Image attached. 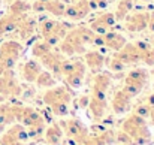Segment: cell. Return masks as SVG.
Here are the masks:
<instances>
[{"label":"cell","instance_id":"35","mask_svg":"<svg viewBox=\"0 0 154 145\" xmlns=\"http://www.w3.org/2000/svg\"><path fill=\"white\" fill-rule=\"evenodd\" d=\"M3 72H5V69H3V67H2V66H0V75H2V73H3Z\"/></svg>","mask_w":154,"mask_h":145},{"label":"cell","instance_id":"26","mask_svg":"<svg viewBox=\"0 0 154 145\" xmlns=\"http://www.w3.org/2000/svg\"><path fill=\"white\" fill-rule=\"evenodd\" d=\"M52 114L57 115V117H66L69 114V103H63V102H57V103H52L50 105Z\"/></svg>","mask_w":154,"mask_h":145},{"label":"cell","instance_id":"18","mask_svg":"<svg viewBox=\"0 0 154 145\" xmlns=\"http://www.w3.org/2000/svg\"><path fill=\"white\" fill-rule=\"evenodd\" d=\"M132 9H133V0H121V2H118L117 12L114 14L115 20H124Z\"/></svg>","mask_w":154,"mask_h":145},{"label":"cell","instance_id":"3","mask_svg":"<svg viewBox=\"0 0 154 145\" xmlns=\"http://www.w3.org/2000/svg\"><path fill=\"white\" fill-rule=\"evenodd\" d=\"M72 142H75L76 145H81L87 138H88V130L87 127L76 118L67 120L64 123V132H63Z\"/></svg>","mask_w":154,"mask_h":145},{"label":"cell","instance_id":"39","mask_svg":"<svg viewBox=\"0 0 154 145\" xmlns=\"http://www.w3.org/2000/svg\"><path fill=\"white\" fill-rule=\"evenodd\" d=\"M75 2H82V0H75Z\"/></svg>","mask_w":154,"mask_h":145},{"label":"cell","instance_id":"27","mask_svg":"<svg viewBox=\"0 0 154 145\" xmlns=\"http://www.w3.org/2000/svg\"><path fill=\"white\" fill-rule=\"evenodd\" d=\"M127 78L145 84V82L148 81V73H147V70H144V69H138V70H132V72L127 75Z\"/></svg>","mask_w":154,"mask_h":145},{"label":"cell","instance_id":"32","mask_svg":"<svg viewBox=\"0 0 154 145\" xmlns=\"http://www.w3.org/2000/svg\"><path fill=\"white\" fill-rule=\"evenodd\" d=\"M88 102H90V97L82 96L78 100V106H79V108H87V106H88Z\"/></svg>","mask_w":154,"mask_h":145},{"label":"cell","instance_id":"10","mask_svg":"<svg viewBox=\"0 0 154 145\" xmlns=\"http://www.w3.org/2000/svg\"><path fill=\"white\" fill-rule=\"evenodd\" d=\"M126 45V39L117 32H106L103 35V47L114 51H120Z\"/></svg>","mask_w":154,"mask_h":145},{"label":"cell","instance_id":"9","mask_svg":"<svg viewBox=\"0 0 154 145\" xmlns=\"http://www.w3.org/2000/svg\"><path fill=\"white\" fill-rule=\"evenodd\" d=\"M130 100L132 97L129 96L127 93H124L123 90H118L114 96V100H112V109L115 114H124L129 111L130 108Z\"/></svg>","mask_w":154,"mask_h":145},{"label":"cell","instance_id":"38","mask_svg":"<svg viewBox=\"0 0 154 145\" xmlns=\"http://www.w3.org/2000/svg\"><path fill=\"white\" fill-rule=\"evenodd\" d=\"M0 36H3V33H2V29H0Z\"/></svg>","mask_w":154,"mask_h":145},{"label":"cell","instance_id":"15","mask_svg":"<svg viewBox=\"0 0 154 145\" xmlns=\"http://www.w3.org/2000/svg\"><path fill=\"white\" fill-rule=\"evenodd\" d=\"M85 61H87V66L91 67L93 70H100L103 67V63H105V58L100 52L97 51H90L85 54Z\"/></svg>","mask_w":154,"mask_h":145},{"label":"cell","instance_id":"30","mask_svg":"<svg viewBox=\"0 0 154 145\" xmlns=\"http://www.w3.org/2000/svg\"><path fill=\"white\" fill-rule=\"evenodd\" d=\"M150 112H151V106H148V105H138L135 108V112L133 114H136V115H139L142 118H148L150 117Z\"/></svg>","mask_w":154,"mask_h":145},{"label":"cell","instance_id":"1","mask_svg":"<svg viewBox=\"0 0 154 145\" xmlns=\"http://www.w3.org/2000/svg\"><path fill=\"white\" fill-rule=\"evenodd\" d=\"M132 139L133 142L138 145H147L150 144L151 141V135H150V130H148V124H147V120L136 115V114H132L124 123H123V129Z\"/></svg>","mask_w":154,"mask_h":145},{"label":"cell","instance_id":"23","mask_svg":"<svg viewBox=\"0 0 154 145\" xmlns=\"http://www.w3.org/2000/svg\"><path fill=\"white\" fill-rule=\"evenodd\" d=\"M45 133V123H38L35 126H30L27 130V136L29 139H41Z\"/></svg>","mask_w":154,"mask_h":145},{"label":"cell","instance_id":"2","mask_svg":"<svg viewBox=\"0 0 154 145\" xmlns=\"http://www.w3.org/2000/svg\"><path fill=\"white\" fill-rule=\"evenodd\" d=\"M21 49L23 47L17 41H8L6 44H3L0 47V66L5 70H11L21 55Z\"/></svg>","mask_w":154,"mask_h":145},{"label":"cell","instance_id":"14","mask_svg":"<svg viewBox=\"0 0 154 145\" xmlns=\"http://www.w3.org/2000/svg\"><path fill=\"white\" fill-rule=\"evenodd\" d=\"M45 139L50 145H57L60 144L61 138H63V130L58 124H51L48 129H45Z\"/></svg>","mask_w":154,"mask_h":145},{"label":"cell","instance_id":"16","mask_svg":"<svg viewBox=\"0 0 154 145\" xmlns=\"http://www.w3.org/2000/svg\"><path fill=\"white\" fill-rule=\"evenodd\" d=\"M144 85H145V84H142V82H138V81H133V79H130V78H126L124 87H123L121 90H123L124 93H127L130 97H135L142 91Z\"/></svg>","mask_w":154,"mask_h":145},{"label":"cell","instance_id":"25","mask_svg":"<svg viewBox=\"0 0 154 145\" xmlns=\"http://www.w3.org/2000/svg\"><path fill=\"white\" fill-rule=\"evenodd\" d=\"M30 9H32V5H29L24 0H15L11 5V14H26Z\"/></svg>","mask_w":154,"mask_h":145},{"label":"cell","instance_id":"12","mask_svg":"<svg viewBox=\"0 0 154 145\" xmlns=\"http://www.w3.org/2000/svg\"><path fill=\"white\" fill-rule=\"evenodd\" d=\"M148 26V15L147 14H133L127 20V29L130 32H142Z\"/></svg>","mask_w":154,"mask_h":145},{"label":"cell","instance_id":"19","mask_svg":"<svg viewBox=\"0 0 154 145\" xmlns=\"http://www.w3.org/2000/svg\"><path fill=\"white\" fill-rule=\"evenodd\" d=\"M111 85V78L106 75V73H99L96 78H94V85H93V90L94 91H102L106 93L108 87Z\"/></svg>","mask_w":154,"mask_h":145},{"label":"cell","instance_id":"6","mask_svg":"<svg viewBox=\"0 0 154 145\" xmlns=\"http://www.w3.org/2000/svg\"><path fill=\"white\" fill-rule=\"evenodd\" d=\"M115 57L118 60H121L124 64H129V63H136L141 60V52L138 47L135 44H126L120 51H117Z\"/></svg>","mask_w":154,"mask_h":145},{"label":"cell","instance_id":"29","mask_svg":"<svg viewBox=\"0 0 154 145\" xmlns=\"http://www.w3.org/2000/svg\"><path fill=\"white\" fill-rule=\"evenodd\" d=\"M108 67H109V70H112V72H123L124 69H126V64L121 61V60H118L117 57H114L112 60H109L108 61Z\"/></svg>","mask_w":154,"mask_h":145},{"label":"cell","instance_id":"28","mask_svg":"<svg viewBox=\"0 0 154 145\" xmlns=\"http://www.w3.org/2000/svg\"><path fill=\"white\" fill-rule=\"evenodd\" d=\"M115 141L118 142V145H135L133 139H132L124 130L117 132V135H115Z\"/></svg>","mask_w":154,"mask_h":145},{"label":"cell","instance_id":"17","mask_svg":"<svg viewBox=\"0 0 154 145\" xmlns=\"http://www.w3.org/2000/svg\"><path fill=\"white\" fill-rule=\"evenodd\" d=\"M64 9H66V5L61 0H47L45 2V11L52 14V15H55V17L63 15Z\"/></svg>","mask_w":154,"mask_h":145},{"label":"cell","instance_id":"5","mask_svg":"<svg viewBox=\"0 0 154 145\" xmlns=\"http://www.w3.org/2000/svg\"><path fill=\"white\" fill-rule=\"evenodd\" d=\"M70 99H72L70 91H69L66 87H63V85H58V87L54 85L52 88H50V90L44 94V102H45L48 106L52 105V103H57V102L69 103Z\"/></svg>","mask_w":154,"mask_h":145},{"label":"cell","instance_id":"13","mask_svg":"<svg viewBox=\"0 0 154 145\" xmlns=\"http://www.w3.org/2000/svg\"><path fill=\"white\" fill-rule=\"evenodd\" d=\"M90 109V114L93 115V118L96 121H99L105 115V109H106V100H100V99H96V97H91L90 102H88V106Z\"/></svg>","mask_w":154,"mask_h":145},{"label":"cell","instance_id":"21","mask_svg":"<svg viewBox=\"0 0 154 145\" xmlns=\"http://www.w3.org/2000/svg\"><path fill=\"white\" fill-rule=\"evenodd\" d=\"M18 142H23V144H26V141L29 139V136H27V130L21 126V124H17V126H12L9 130H8Z\"/></svg>","mask_w":154,"mask_h":145},{"label":"cell","instance_id":"8","mask_svg":"<svg viewBox=\"0 0 154 145\" xmlns=\"http://www.w3.org/2000/svg\"><path fill=\"white\" fill-rule=\"evenodd\" d=\"M84 76H85V66L81 60H75V69L70 75L64 76L67 85H70L72 88H79L84 82Z\"/></svg>","mask_w":154,"mask_h":145},{"label":"cell","instance_id":"7","mask_svg":"<svg viewBox=\"0 0 154 145\" xmlns=\"http://www.w3.org/2000/svg\"><path fill=\"white\" fill-rule=\"evenodd\" d=\"M115 15L111 14V12H106V14H102L100 17H97L90 26L91 30H94L97 35H105L108 32V29H111L114 24H115Z\"/></svg>","mask_w":154,"mask_h":145},{"label":"cell","instance_id":"37","mask_svg":"<svg viewBox=\"0 0 154 145\" xmlns=\"http://www.w3.org/2000/svg\"><path fill=\"white\" fill-rule=\"evenodd\" d=\"M105 2H106V3H111V2H114V0H105Z\"/></svg>","mask_w":154,"mask_h":145},{"label":"cell","instance_id":"40","mask_svg":"<svg viewBox=\"0 0 154 145\" xmlns=\"http://www.w3.org/2000/svg\"><path fill=\"white\" fill-rule=\"evenodd\" d=\"M142 2H150V0H142Z\"/></svg>","mask_w":154,"mask_h":145},{"label":"cell","instance_id":"4","mask_svg":"<svg viewBox=\"0 0 154 145\" xmlns=\"http://www.w3.org/2000/svg\"><path fill=\"white\" fill-rule=\"evenodd\" d=\"M0 93L2 96H20L21 94V87L20 84L17 82L15 76L11 73V72H3L0 75Z\"/></svg>","mask_w":154,"mask_h":145},{"label":"cell","instance_id":"36","mask_svg":"<svg viewBox=\"0 0 154 145\" xmlns=\"http://www.w3.org/2000/svg\"><path fill=\"white\" fill-rule=\"evenodd\" d=\"M3 100H5V97H3V96H2V94H0V103H2Z\"/></svg>","mask_w":154,"mask_h":145},{"label":"cell","instance_id":"24","mask_svg":"<svg viewBox=\"0 0 154 145\" xmlns=\"http://www.w3.org/2000/svg\"><path fill=\"white\" fill-rule=\"evenodd\" d=\"M51 47L45 42V41H41V42H36L35 45H33V48H32V54H33V57H38V58H41L42 55H45V54H48L50 51H51Z\"/></svg>","mask_w":154,"mask_h":145},{"label":"cell","instance_id":"33","mask_svg":"<svg viewBox=\"0 0 154 145\" xmlns=\"http://www.w3.org/2000/svg\"><path fill=\"white\" fill-rule=\"evenodd\" d=\"M148 106H151V108H154V94H151V96L148 97V103H147Z\"/></svg>","mask_w":154,"mask_h":145},{"label":"cell","instance_id":"20","mask_svg":"<svg viewBox=\"0 0 154 145\" xmlns=\"http://www.w3.org/2000/svg\"><path fill=\"white\" fill-rule=\"evenodd\" d=\"M15 120L12 106L9 105H0V126H6Z\"/></svg>","mask_w":154,"mask_h":145},{"label":"cell","instance_id":"31","mask_svg":"<svg viewBox=\"0 0 154 145\" xmlns=\"http://www.w3.org/2000/svg\"><path fill=\"white\" fill-rule=\"evenodd\" d=\"M141 60H144L147 64H154V48H150L141 55Z\"/></svg>","mask_w":154,"mask_h":145},{"label":"cell","instance_id":"11","mask_svg":"<svg viewBox=\"0 0 154 145\" xmlns=\"http://www.w3.org/2000/svg\"><path fill=\"white\" fill-rule=\"evenodd\" d=\"M42 72L41 64L36 60H29L24 66H23V78L27 82H36L39 73Z\"/></svg>","mask_w":154,"mask_h":145},{"label":"cell","instance_id":"22","mask_svg":"<svg viewBox=\"0 0 154 145\" xmlns=\"http://www.w3.org/2000/svg\"><path fill=\"white\" fill-rule=\"evenodd\" d=\"M36 82H38V85H39V87H45V88H48V87H54V85H55V79H54L52 73L51 72H44V70L39 73V76H38Z\"/></svg>","mask_w":154,"mask_h":145},{"label":"cell","instance_id":"34","mask_svg":"<svg viewBox=\"0 0 154 145\" xmlns=\"http://www.w3.org/2000/svg\"><path fill=\"white\" fill-rule=\"evenodd\" d=\"M150 118H151V124L154 126V108H151V112H150Z\"/></svg>","mask_w":154,"mask_h":145}]
</instances>
